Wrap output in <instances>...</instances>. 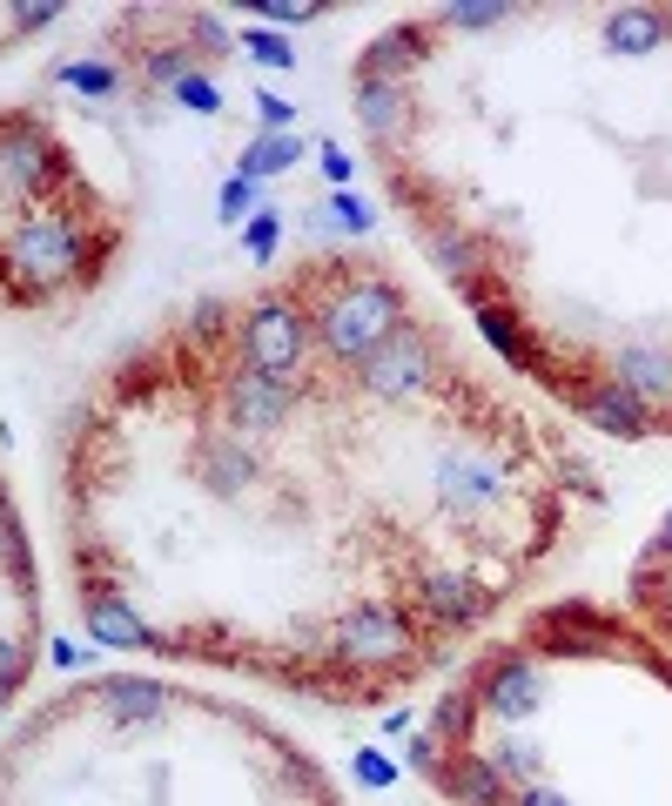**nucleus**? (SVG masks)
I'll return each mask as SVG.
<instances>
[{
    "instance_id": "nucleus-9",
    "label": "nucleus",
    "mask_w": 672,
    "mask_h": 806,
    "mask_svg": "<svg viewBox=\"0 0 672 806\" xmlns=\"http://www.w3.org/2000/svg\"><path fill=\"white\" fill-rule=\"evenodd\" d=\"M276 223H283L276 209H256V223H249V256H256V263H269V249H276Z\"/></svg>"
},
{
    "instance_id": "nucleus-12",
    "label": "nucleus",
    "mask_w": 672,
    "mask_h": 806,
    "mask_svg": "<svg viewBox=\"0 0 672 806\" xmlns=\"http://www.w3.org/2000/svg\"><path fill=\"white\" fill-rule=\"evenodd\" d=\"M21 666H28V659H21L8 639H0V692H14V686H21Z\"/></svg>"
},
{
    "instance_id": "nucleus-14",
    "label": "nucleus",
    "mask_w": 672,
    "mask_h": 806,
    "mask_svg": "<svg viewBox=\"0 0 672 806\" xmlns=\"http://www.w3.org/2000/svg\"><path fill=\"white\" fill-rule=\"evenodd\" d=\"M357 779H364V786H384V779H391V759L364 753V759H357Z\"/></svg>"
},
{
    "instance_id": "nucleus-5",
    "label": "nucleus",
    "mask_w": 672,
    "mask_h": 806,
    "mask_svg": "<svg viewBox=\"0 0 672 806\" xmlns=\"http://www.w3.org/2000/svg\"><path fill=\"white\" fill-rule=\"evenodd\" d=\"M585 417H592L605 438H645V431H652V417L639 411V396H632V390H605V396H592V403H585Z\"/></svg>"
},
{
    "instance_id": "nucleus-1",
    "label": "nucleus",
    "mask_w": 672,
    "mask_h": 806,
    "mask_svg": "<svg viewBox=\"0 0 672 806\" xmlns=\"http://www.w3.org/2000/svg\"><path fill=\"white\" fill-rule=\"evenodd\" d=\"M404 323H397V289L384 283V276H357V283H336V296H329V309H323V336H329V350L336 356H350V363H364L384 336H397Z\"/></svg>"
},
{
    "instance_id": "nucleus-4",
    "label": "nucleus",
    "mask_w": 672,
    "mask_h": 806,
    "mask_svg": "<svg viewBox=\"0 0 672 806\" xmlns=\"http://www.w3.org/2000/svg\"><path fill=\"white\" fill-rule=\"evenodd\" d=\"M431 41V21H411V28H391V35H377L370 41V55H364V81H391L397 68H411L417 61V48Z\"/></svg>"
},
{
    "instance_id": "nucleus-16",
    "label": "nucleus",
    "mask_w": 672,
    "mask_h": 806,
    "mask_svg": "<svg viewBox=\"0 0 672 806\" xmlns=\"http://www.w3.org/2000/svg\"><path fill=\"white\" fill-rule=\"evenodd\" d=\"M518 806H565L559 793H518Z\"/></svg>"
},
{
    "instance_id": "nucleus-10",
    "label": "nucleus",
    "mask_w": 672,
    "mask_h": 806,
    "mask_svg": "<svg viewBox=\"0 0 672 806\" xmlns=\"http://www.w3.org/2000/svg\"><path fill=\"white\" fill-rule=\"evenodd\" d=\"M256 115H263V128H269V135H289V115H296V108H289V101H276V95H256Z\"/></svg>"
},
{
    "instance_id": "nucleus-7",
    "label": "nucleus",
    "mask_w": 672,
    "mask_h": 806,
    "mask_svg": "<svg viewBox=\"0 0 672 806\" xmlns=\"http://www.w3.org/2000/svg\"><path fill=\"white\" fill-rule=\"evenodd\" d=\"M296 155H303V141H296V135H263V141L243 155V175H249V181H256V175H283Z\"/></svg>"
},
{
    "instance_id": "nucleus-2",
    "label": "nucleus",
    "mask_w": 672,
    "mask_h": 806,
    "mask_svg": "<svg viewBox=\"0 0 672 806\" xmlns=\"http://www.w3.org/2000/svg\"><path fill=\"white\" fill-rule=\"evenodd\" d=\"M364 376H370L377 390H391V396H411V390H424V383L437 376V363H431V343L404 323L397 336H384V343L364 356Z\"/></svg>"
},
{
    "instance_id": "nucleus-3",
    "label": "nucleus",
    "mask_w": 672,
    "mask_h": 806,
    "mask_svg": "<svg viewBox=\"0 0 672 806\" xmlns=\"http://www.w3.org/2000/svg\"><path fill=\"white\" fill-rule=\"evenodd\" d=\"M532 699H538V672L525 666V659H491L484 666V706L491 712H532Z\"/></svg>"
},
{
    "instance_id": "nucleus-8",
    "label": "nucleus",
    "mask_w": 672,
    "mask_h": 806,
    "mask_svg": "<svg viewBox=\"0 0 672 806\" xmlns=\"http://www.w3.org/2000/svg\"><path fill=\"white\" fill-rule=\"evenodd\" d=\"M357 101H364V121H370V135H391V128L404 121V115H397L404 101H397V88H391V81H364V88H357Z\"/></svg>"
},
{
    "instance_id": "nucleus-18",
    "label": "nucleus",
    "mask_w": 672,
    "mask_h": 806,
    "mask_svg": "<svg viewBox=\"0 0 672 806\" xmlns=\"http://www.w3.org/2000/svg\"><path fill=\"white\" fill-rule=\"evenodd\" d=\"M0 699H8V692H0Z\"/></svg>"
},
{
    "instance_id": "nucleus-6",
    "label": "nucleus",
    "mask_w": 672,
    "mask_h": 806,
    "mask_svg": "<svg viewBox=\"0 0 672 806\" xmlns=\"http://www.w3.org/2000/svg\"><path fill=\"white\" fill-rule=\"evenodd\" d=\"M659 35H665V14H652V8H619V14H605V41H612L619 55H645Z\"/></svg>"
},
{
    "instance_id": "nucleus-11",
    "label": "nucleus",
    "mask_w": 672,
    "mask_h": 806,
    "mask_svg": "<svg viewBox=\"0 0 672 806\" xmlns=\"http://www.w3.org/2000/svg\"><path fill=\"white\" fill-rule=\"evenodd\" d=\"M249 55L256 61H269V68H289L296 55H289V41H269V35H249Z\"/></svg>"
},
{
    "instance_id": "nucleus-17",
    "label": "nucleus",
    "mask_w": 672,
    "mask_h": 806,
    "mask_svg": "<svg viewBox=\"0 0 672 806\" xmlns=\"http://www.w3.org/2000/svg\"><path fill=\"white\" fill-rule=\"evenodd\" d=\"M659 544H672V518H665V524H659Z\"/></svg>"
},
{
    "instance_id": "nucleus-15",
    "label": "nucleus",
    "mask_w": 672,
    "mask_h": 806,
    "mask_svg": "<svg viewBox=\"0 0 672 806\" xmlns=\"http://www.w3.org/2000/svg\"><path fill=\"white\" fill-rule=\"evenodd\" d=\"M323 175H329V181H350V155H336V141L323 148Z\"/></svg>"
},
{
    "instance_id": "nucleus-13",
    "label": "nucleus",
    "mask_w": 672,
    "mask_h": 806,
    "mask_svg": "<svg viewBox=\"0 0 672 806\" xmlns=\"http://www.w3.org/2000/svg\"><path fill=\"white\" fill-rule=\"evenodd\" d=\"M249 195H256V188H249V175L223 188V216H229V223H236V209H249Z\"/></svg>"
}]
</instances>
